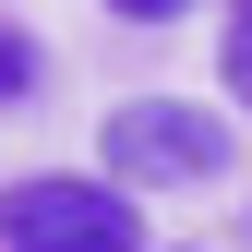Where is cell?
I'll return each mask as SVG.
<instances>
[{
    "label": "cell",
    "mask_w": 252,
    "mask_h": 252,
    "mask_svg": "<svg viewBox=\"0 0 252 252\" xmlns=\"http://www.w3.org/2000/svg\"><path fill=\"white\" fill-rule=\"evenodd\" d=\"M216 84H228V96H252V12L228 24V48H216Z\"/></svg>",
    "instance_id": "277c9868"
},
{
    "label": "cell",
    "mask_w": 252,
    "mask_h": 252,
    "mask_svg": "<svg viewBox=\"0 0 252 252\" xmlns=\"http://www.w3.org/2000/svg\"><path fill=\"white\" fill-rule=\"evenodd\" d=\"M228 168V120L216 108H180V96H132L108 108V180L120 192H192V180Z\"/></svg>",
    "instance_id": "7a4b0ae2"
},
{
    "label": "cell",
    "mask_w": 252,
    "mask_h": 252,
    "mask_svg": "<svg viewBox=\"0 0 252 252\" xmlns=\"http://www.w3.org/2000/svg\"><path fill=\"white\" fill-rule=\"evenodd\" d=\"M36 84H48V60H36V36H24V24L0 12V108H24Z\"/></svg>",
    "instance_id": "3957f363"
},
{
    "label": "cell",
    "mask_w": 252,
    "mask_h": 252,
    "mask_svg": "<svg viewBox=\"0 0 252 252\" xmlns=\"http://www.w3.org/2000/svg\"><path fill=\"white\" fill-rule=\"evenodd\" d=\"M240 12H252V0H240Z\"/></svg>",
    "instance_id": "8992f818"
},
{
    "label": "cell",
    "mask_w": 252,
    "mask_h": 252,
    "mask_svg": "<svg viewBox=\"0 0 252 252\" xmlns=\"http://www.w3.org/2000/svg\"><path fill=\"white\" fill-rule=\"evenodd\" d=\"M0 252H144V216H132L120 180L48 168V180H12L0 192Z\"/></svg>",
    "instance_id": "6da1fadb"
},
{
    "label": "cell",
    "mask_w": 252,
    "mask_h": 252,
    "mask_svg": "<svg viewBox=\"0 0 252 252\" xmlns=\"http://www.w3.org/2000/svg\"><path fill=\"white\" fill-rule=\"evenodd\" d=\"M108 12H120V24H180L192 0H108Z\"/></svg>",
    "instance_id": "5b68a950"
}]
</instances>
